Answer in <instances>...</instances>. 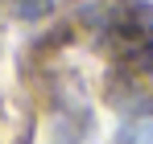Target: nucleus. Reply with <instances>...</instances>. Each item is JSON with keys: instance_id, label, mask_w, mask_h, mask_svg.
Returning a JSON list of instances; mask_svg holds the SVG:
<instances>
[{"instance_id": "7ed1b4c3", "label": "nucleus", "mask_w": 153, "mask_h": 144, "mask_svg": "<svg viewBox=\"0 0 153 144\" xmlns=\"http://www.w3.org/2000/svg\"><path fill=\"white\" fill-rule=\"evenodd\" d=\"M120 144H153V120H132L120 132Z\"/></svg>"}, {"instance_id": "f257e3e1", "label": "nucleus", "mask_w": 153, "mask_h": 144, "mask_svg": "<svg viewBox=\"0 0 153 144\" xmlns=\"http://www.w3.org/2000/svg\"><path fill=\"white\" fill-rule=\"evenodd\" d=\"M79 17L100 33L108 46L124 54H145L153 49V8L141 0H83Z\"/></svg>"}, {"instance_id": "f03ea898", "label": "nucleus", "mask_w": 153, "mask_h": 144, "mask_svg": "<svg viewBox=\"0 0 153 144\" xmlns=\"http://www.w3.org/2000/svg\"><path fill=\"white\" fill-rule=\"evenodd\" d=\"M116 99H120L124 107H132V111L153 115V49L137 54L124 70H120V78H116Z\"/></svg>"}, {"instance_id": "20e7f679", "label": "nucleus", "mask_w": 153, "mask_h": 144, "mask_svg": "<svg viewBox=\"0 0 153 144\" xmlns=\"http://www.w3.org/2000/svg\"><path fill=\"white\" fill-rule=\"evenodd\" d=\"M13 4H17V12H21V17H29V21L46 17V12L54 8V0H13Z\"/></svg>"}]
</instances>
